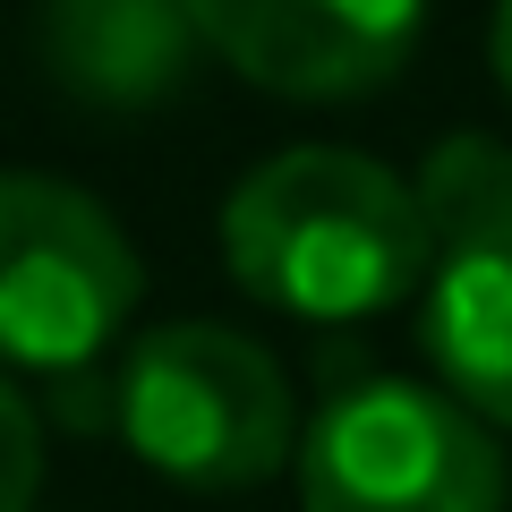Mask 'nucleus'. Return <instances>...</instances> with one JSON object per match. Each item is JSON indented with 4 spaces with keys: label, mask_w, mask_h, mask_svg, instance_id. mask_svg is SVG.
I'll list each match as a JSON object with an SVG mask.
<instances>
[{
    "label": "nucleus",
    "mask_w": 512,
    "mask_h": 512,
    "mask_svg": "<svg viewBox=\"0 0 512 512\" xmlns=\"http://www.w3.org/2000/svg\"><path fill=\"white\" fill-rule=\"evenodd\" d=\"M231 282L299 325H359L436 274L419 188L350 146H291L256 163L222 205Z\"/></svg>",
    "instance_id": "f257e3e1"
},
{
    "label": "nucleus",
    "mask_w": 512,
    "mask_h": 512,
    "mask_svg": "<svg viewBox=\"0 0 512 512\" xmlns=\"http://www.w3.org/2000/svg\"><path fill=\"white\" fill-rule=\"evenodd\" d=\"M128 453L154 478L197 495H239L291 461V384L274 350L231 325H154L128 350L120 393H111Z\"/></svg>",
    "instance_id": "f03ea898"
},
{
    "label": "nucleus",
    "mask_w": 512,
    "mask_h": 512,
    "mask_svg": "<svg viewBox=\"0 0 512 512\" xmlns=\"http://www.w3.org/2000/svg\"><path fill=\"white\" fill-rule=\"evenodd\" d=\"M299 512H504V453L444 384L359 376L299 436Z\"/></svg>",
    "instance_id": "7ed1b4c3"
},
{
    "label": "nucleus",
    "mask_w": 512,
    "mask_h": 512,
    "mask_svg": "<svg viewBox=\"0 0 512 512\" xmlns=\"http://www.w3.org/2000/svg\"><path fill=\"white\" fill-rule=\"evenodd\" d=\"M137 308L128 231L52 171H0V367L69 376Z\"/></svg>",
    "instance_id": "20e7f679"
},
{
    "label": "nucleus",
    "mask_w": 512,
    "mask_h": 512,
    "mask_svg": "<svg viewBox=\"0 0 512 512\" xmlns=\"http://www.w3.org/2000/svg\"><path fill=\"white\" fill-rule=\"evenodd\" d=\"M197 43L291 103H350L402 77L427 0H188Z\"/></svg>",
    "instance_id": "39448f33"
},
{
    "label": "nucleus",
    "mask_w": 512,
    "mask_h": 512,
    "mask_svg": "<svg viewBox=\"0 0 512 512\" xmlns=\"http://www.w3.org/2000/svg\"><path fill=\"white\" fill-rule=\"evenodd\" d=\"M188 0H43V69L69 103L94 111H154L197 69Z\"/></svg>",
    "instance_id": "423d86ee"
},
{
    "label": "nucleus",
    "mask_w": 512,
    "mask_h": 512,
    "mask_svg": "<svg viewBox=\"0 0 512 512\" xmlns=\"http://www.w3.org/2000/svg\"><path fill=\"white\" fill-rule=\"evenodd\" d=\"M419 342L461 410H478L487 427H512V222L436 256Z\"/></svg>",
    "instance_id": "0eeeda50"
},
{
    "label": "nucleus",
    "mask_w": 512,
    "mask_h": 512,
    "mask_svg": "<svg viewBox=\"0 0 512 512\" xmlns=\"http://www.w3.org/2000/svg\"><path fill=\"white\" fill-rule=\"evenodd\" d=\"M410 188H419V214L436 231V256L461 248V239H478V231H495V222H512V154L495 137H478V128L444 137L419 163Z\"/></svg>",
    "instance_id": "6e6552de"
},
{
    "label": "nucleus",
    "mask_w": 512,
    "mask_h": 512,
    "mask_svg": "<svg viewBox=\"0 0 512 512\" xmlns=\"http://www.w3.org/2000/svg\"><path fill=\"white\" fill-rule=\"evenodd\" d=\"M35 487H43V419L0 376V512H35Z\"/></svg>",
    "instance_id": "1a4fd4ad"
},
{
    "label": "nucleus",
    "mask_w": 512,
    "mask_h": 512,
    "mask_svg": "<svg viewBox=\"0 0 512 512\" xmlns=\"http://www.w3.org/2000/svg\"><path fill=\"white\" fill-rule=\"evenodd\" d=\"M487 60H495V86L512 94V0H495V26H487Z\"/></svg>",
    "instance_id": "9d476101"
}]
</instances>
